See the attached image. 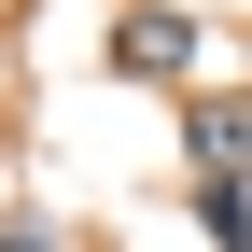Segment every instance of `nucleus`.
I'll use <instances>...</instances> for the list:
<instances>
[{
	"mask_svg": "<svg viewBox=\"0 0 252 252\" xmlns=\"http://www.w3.org/2000/svg\"><path fill=\"white\" fill-rule=\"evenodd\" d=\"M0 252H84V238H56L42 210H0Z\"/></svg>",
	"mask_w": 252,
	"mask_h": 252,
	"instance_id": "20e7f679",
	"label": "nucleus"
},
{
	"mask_svg": "<svg viewBox=\"0 0 252 252\" xmlns=\"http://www.w3.org/2000/svg\"><path fill=\"white\" fill-rule=\"evenodd\" d=\"M196 224H210V252H252V182H196Z\"/></svg>",
	"mask_w": 252,
	"mask_h": 252,
	"instance_id": "7ed1b4c3",
	"label": "nucleus"
},
{
	"mask_svg": "<svg viewBox=\"0 0 252 252\" xmlns=\"http://www.w3.org/2000/svg\"><path fill=\"white\" fill-rule=\"evenodd\" d=\"M112 70L126 84H182V70H196V28H182V14H126L112 28Z\"/></svg>",
	"mask_w": 252,
	"mask_h": 252,
	"instance_id": "f03ea898",
	"label": "nucleus"
},
{
	"mask_svg": "<svg viewBox=\"0 0 252 252\" xmlns=\"http://www.w3.org/2000/svg\"><path fill=\"white\" fill-rule=\"evenodd\" d=\"M182 140H196V182H252V98H182Z\"/></svg>",
	"mask_w": 252,
	"mask_h": 252,
	"instance_id": "f257e3e1",
	"label": "nucleus"
}]
</instances>
